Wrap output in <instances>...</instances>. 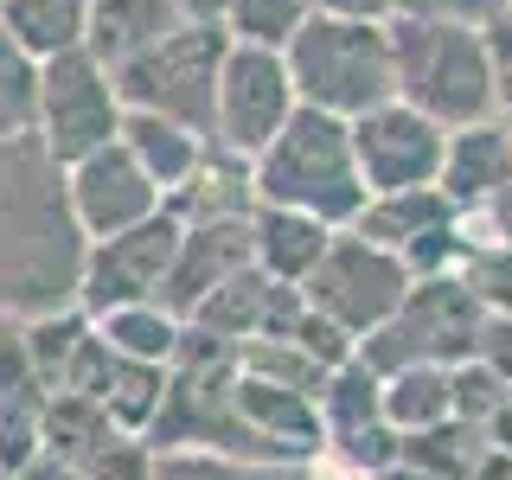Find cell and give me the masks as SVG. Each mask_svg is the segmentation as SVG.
I'll return each instance as SVG.
<instances>
[{
  "label": "cell",
  "mask_w": 512,
  "mask_h": 480,
  "mask_svg": "<svg viewBox=\"0 0 512 480\" xmlns=\"http://www.w3.org/2000/svg\"><path fill=\"white\" fill-rule=\"evenodd\" d=\"M224 58H231V26L186 20L180 32H167L154 52L128 58L116 71L122 103L128 109H154V116H173V122L199 128V135H212Z\"/></svg>",
  "instance_id": "6"
},
{
  "label": "cell",
  "mask_w": 512,
  "mask_h": 480,
  "mask_svg": "<svg viewBox=\"0 0 512 480\" xmlns=\"http://www.w3.org/2000/svg\"><path fill=\"white\" fill-rule=\"evenodd\" d=\"M506 180H512V128H506V116H487V122H468V128H448L442 192L461 205V212L487 205Z\"/></svg>",
  "instance_id": "18"
},
{
  "label": "cell",
  "mask_w": 512,
  "mask_h": 480,
  "mask_svg": "<svg viewBox=\"0 0 512 480\" xmlns=\"http://www.w3.org/2000/svg\"><path fill=\"white\" fill-rule=\"evenodd\" d=\"M506 128H512V109H506Z\"/></svg>",
  "instance_id": "49"
},
{
  "label": "cell",
  "mask_w": 512,
  "mask_h": 480,
  "mask_svg": "<svg viewBox=\"0 0 512 480\" xmlns=\"http://www.w3.org/2000/svg\"><path fill=\"white\" fill-rule=\"evenodd\" d=\"M378 480H436V474H423V468H410V461H397V468H384Z\"/></svg>",
  "instance_id": "46"
},
{
  "label": "cell",
  "mask_w": 512,
  "mask_h": 480,
  "mask_svg": "<svg viewBox=\"0 0 512 480\" xmlns=\"http://www.w3.org/2000/svg\"><path fill=\"white\" fill-rule=\"evenodd\" d=\"M506 410H512V404H506Z\"/></svg>",
  "instance_id": "51"
},
{
  "label": "cell",
  "mask_w": 512,
  "mask_h": 480,
  "mask_svg": "<svg viewBox=\"0 0 512 480\" xmlns=\"http://www.w3.org/2000/svg\"><path fill=\"white\" fill-rule=\"evenodd\" d=\"M487 301L468 276H416L404 308L384 320L378 333L359 340V359L372 372H404V365H468L487 333Z\"/></svg>",
  "instance_id": "5"
},
{
  "label": "cell",
  "mask_w": 512,
  "mask_h": 480,
  "mask_svg": "<svg viewBox=\"0 0 512 480\" xmlns=\"http://www.w3.org/2000/svg\"><path fill=\"white\" fill-rule=\"evenodd\" d=\"M96 333H103L116 352L128 359H154V365H173V352L186 340V320L167 308V301H128V308H109V314H90Z\"/></svg>",
  "instance_id": "27"
},
{
  "label": "cell",
  "mask_w": 512,
  "mask_h": 480,
  "mask_svg": "<svg viewBox=\"0 0 512 480\" xmlns=\"http://www.w3.org/2000/svg\"><path fill=\"white\" fill-rule=\"evenodd\" d=\"M474 359H487L493 372L512 378V314H500V308L487 314V333H480V352H474Z\"/></svg>",
  "instance_id": "41"
},
{
  "label": "cell",
  "mask_w": 512,
  "mask_h": 480,
  "mask_svg": "<svg viewBox=\"0 0 512 480\" xmlns=\"http://www.w3.org/2000/svg\"><path fill=\"white\" fill-rule=\"evenodd\" d=\"M237 404L256 423V436L276 442L282 461H308L320 442H327V423H320V404L308 391H288V384H269L237 365Z\"/></svg>",
  "instance_id": "19"
},
{
  "label": "cell",
  "mask_w": 512,
  "mask_h": 480,
  "mask_svg": "<svg viewBox=\"0 0 512 480\" xmlns=\"http://www.w3.org/2000/svg\"><path fill=\"white\" fill-rule=\"evenodd\" d=\"M468 480H512V455H506V448H493V455L480 461V468H474Z\"/></svg>",
  "instance_id": "45"
},
{
  "label": "cell",
  "mask_w": 512,
  "mask_h": 480,
  "mask_svg": "<svg viewBox=\"0 0 512 480\" xmlns=\"http://www.w3.org/2000/svg\"><path fill=\"white\" fill-rule=\"evenodd\" d=\"M186 20H205V26H224V13H231V0H180Z\"/></svg>",
  "instance_id": "44"
},
{
  "label": "cell",
  "mask_w": 512,
  "mask_h": 480,
  "mask_svg": "<svg viewBox=\"0 0 512 480\" xmlns=\"http://www.w3.org/2000/svg\"><path fill=\"white\" fill-rule=\"evenodd\" d=\"M461 276L480 288V301H487V308L512 314V244H474Z\"/></svg>",
  "instance_id": "38"
},
{
  "label": "cell",
  "mask_w": 512,
  "mask_h": 480,
  "mask_svg": "<svg viewBox=\"0 0 512 480\" xmlns=\"http://www.w3.org/2000/svg\"><path fill=\"white\" fill-rule=\"evenodd\" d=\"M64 192H71V218H77L84 237H116L128 224L167 212V192H160V180L128 154V141H109V148L71 160V167H64Z\"/></svg>",
  "instance_id": "12"
},
{
  "label": "cell",
  "mask_w": 512,
  "mask_h": 480,
  "mask_svg": "<svg viewBox=\"0 0 512 480\" xmlns=\"http://www.w3.org/2000/svg\"><path fill=\"white\" fill-rule=\"evenodd\" d=\"M493 448H500V442H493V429L468 423V416H448V423L410 429V436H404V461H410V468H423V474H436V480H468Z\"/></svg>",
  "instance_id": "25"
},
{
  "label": "cell",
  "mask_w": 512,
  "mask_h": 480,
  "mask_svg": "<svg viewBox=\"0 0 512 480\" xmlns=\"http://www.w3.org/2000/svg\"><path fill=\"white\" fill-rule=\"evenodd\" d=\"M84 244L64 167L45 154V141H0V314L32 320L45 308H71Z\"/></svg>",
  "instance_id": "1"
},
{
  "label": "cell",
  "mask_w": 512,
  "mask_h": 480,
  "mask_svg": "<svg viewBox=\"0 0 512 480\" xmlns=\"http://www.w3.org/2000/svg\"><path fill=\"white\" fill-rule=\"evenodd\" d=\"M154 480H288L282 461H244V455H218V448H167Z\"/></svg>",
  "instance_id": "34"
},
{
  "label": "cell",
  "mask_w": 512,
  "mask_h": 480,
  "mask_svg": "<svg viewBox=\"0 0 512 480\" xmlns=\"http://www.w3.org/2000/svg\"><path fill=\"white\" fill-rule=\"evenodd\" d=\"M359 141V167L372 192H397V186H442V154H448V128L436 116H423L416 103L391 96V103L365 109L352 122Z\"/></svg>",
  "instance_id": "11"
},
{
  "label": "cell",
  "mask_w": 512,
  "mask_h": 480,
  "mask_svg": "<svg viewBox=\"0 0 512 480\" xmlns=\"http://www.w3.org/2000/svg\"><path fill=\"white\" fill-rule=\"evenodd\" d=\"M0 480H20V474H7V468H0Z\"/></svg>",
  "instance_id": "48"
},
{
  "label": "cell",
  "mask_w": 512,
  "mask_h": 480,
  "mask_svg": "<svg viewBox=\"0 0 512 480\" xmlns=\"http://www.w3.org/2000/svg\"><path fill=\"white\" fill-rule=\"evenodd\" d=\"M237 365L256 372V378H269V384H288V391H308V397H320V384L333 372V365L314 359L301 340H244L237 346Z\"/></svg>",
  "instance_id": "32"
},
{
  "label": "cell",
  "mask_w": 512,
  "mask_h": 480,
  "mask_svg": "<svg viewBox=\"0 0 512 480\" xmlns=\"http://www.w3.org/2000/svg\"><path fill=\"white\" fill-rule=\"evenodd\" d=\"M487 32V58H493V90H500V116L512 109V7L500 13V20L480 26Z\"/></svg>",
  "instance_id": "40"
},
{
  "label": "cell",
  "mask_w": 512,
  "mask_h": 480,
  "mask_svg": "<svg viewBox=\"0 0 512 480\" xmlns=\"http://www.w3.org/2000/svg\"><path fill=\"white\" fill-rule=\"evenodd\" d=\"M154 468H160L154 442L128 429V436H116L96 461H84V480H154Z\"/></svg>",
  "instance_id": "37"
},
{
  "label": "cell",
  "mask_w": 512,
  "mask_h": 480,
  "mask_svg": "<svg viewBox=\"0 0 512 480\" xmlns=\"http://www.w3.org/2000/svg\"><path fill=\"white\" fill-rule=\"evenodd\" d=\"M116 436H128V429L96 404V397L52 391V404H45V448H52V455H64L71 468H84V461H96Z\"/></svg>",
  "instance_id": "26"
},
{
  "label": "cell",
  "mask_w": 512,
  "mask_h": 480,
  "mask_svg": "<svg viewBox=\"0 0 512 480\" xmlns=\"http://www.w3.org/2000/svg\"><path fill=\"white\" fill-rule=\"evenodd\" d=\"M384 416L397 429H429L455 416V365H404L384 378Z\"/></svg>",
  "instance_id": "28"
},
{
  "label": "cell",
  "mask_w": 512,
  "mask_h": 480,
  "mask_svg": "<svg viewBox=\"0 0 512 480\" xmlns=\"http://www.w3.org/2000/svg\"><path fill=\"white\" fill-rule=\"evenodd\" d=\"M455 218H461V205L448 199L442 186H397V192H372L365 212L352 218V231H365L372 244L404 256L410 244H423L429 231H442V224H455Z\"/></svg>",
  "instance_id": "22"
},
{
  "label": "cell",
  "mask_w": 512,
  "mask_h": 480,
  "mask_svg": "<svg viewBox=\"0 0 512 480\" xmlns=\"http://www.w3.org/2000/svg\"><path fill=\"white\" fill-rule=\"evenodd\" d=\"M20 480H84V468H71L64 455H52V448H45L39 461H26V468H20Z\"/></svg>",
  "instance_id": "43"
},
{
  "label": "cell",
  "mask_w": 512,
  "mask_h": 480,
  "mask_svg": "<svg viewBox=\"0 0 512 480\" xmlns=\"http://www.w3.org/2000/svg\"><path fill=\"white\" fill-rule=\"evenodd\" d=\"M180 26H186L180 0H90V39L84 45L109 71H122L128 58L154 52V45Z\"/></svg>",
  "instance_id": "20"
},
{
  "label": "cell",
  "mask_w": 512,
  "mask_h": 480,
  "mask_svg": "<svg viewBox=\"0 0 512 480\" xmlns=\"http://www.w3.org/2000/svg\"><path fill=\"white\" fill-rule=\"evenodd\" d=\"M250 237H256V263L276 282H308L314 263L333 244V224L314 212H295V205H256Z\"/></svg>",
  "instance_id": "21"
},
{
  "label": "cell",
  "mask_w": 512,
  "mask_h": 480,
  "mask_svg": "<svg viewBox=\"0 0 512 480\" xmlns=\"http://www.w3.org/2000/svg\"><path fill=\"white\" fill-rule=\"evenodd\" d=\"M0 26L45 64L90 39V0H0Z\"/></svg>",
  "instance_id": "24"
},
{
  "label": "cell",
  "mask_w": 512,
  "mask_h": 480,
  "mask_svg": "<svg viewBox=\"0 0 512 480\" xmlns=\"http://www.w3.org/2000/svg\"><path fill=\"white\" fill-rule=\"evenodd\" d=\"M301 314H308L301 282H276L263 263H250V269H237L231 282H218L186 320L205 327V333H218V340L244 346V340H288V333L301 327Z\"/></svg>",
  "instance_id": "13"
},
{
  "label": "cell",
  "mask_w": 512,
  "mask_h": 480,
  "mask_svg": "<svg viewBox=\"0 0 512 480\" xmlns=\"http://www.w3.org/2000/svg\"><path fill=\"white\" fill-rule=\"evenodd\" d=\"M506 404H512V378H506V372H493L487 359L455 365V416H468V423L493 429V423L506 416Z\"/></svg>",
  "instance_id": "35"
},
{
  "label": "cell",
  "mask_w": 512,
  "mask_h": 480,
  "mask_svg": "<svg viewBox=\"0 0 512 480\" xmlns=\"http://www.w3.org/2000/svg\"><path fill=\"white\" fill-rule=\"evenodd\" d=\"M39 77H45V64L0 26V141L39 135Z\"/></svg>",
  "instance_id": "30"
},
{
  "label": "cell",
  "mask_w": 512,
  "mask_h": 480,
  "mask_svg": "<svg viewBox=\"0 0 512 480\" xmlns=\"http://www.w3.org/2000/svg\"><path fill=\"white\" fill-rule=\"evenodd\" d=\"M359 480H365V474H359Z\"/></svg>",
  "instance_id": "52"
},
{
  "label": "cell",
  "mask_w": 512,
  "mask_h": 480,
  "mask_svg": "<svg viewBox=\"0 0 512 480\" xmlns=\"http://www.w3.org/2000/svg\"><path fill=\"white\" fill-rule=\"evenodd\" d=\"M314 13H340V20H391V0H314Z\"/></svg>",
  "instance_id": "42"
},
{
  "label": "cell",
  "mask_w": 512,
  "mask_h": 480,
  "mask_svg": "<svg viewBox=\"0 0 512 480\" xmlns=\"http://www.w3.org/2000/svg\"><path fill=\"white\" fill-rule=\"evenodd\" d=\"M45 404H52V384L26 352V320L7 314L0 320V468L7 474L45 455Z\"/></svg>",
  "instance_id": "15"
},
{
  "label": "cell",
  "mask_w": 512,
  "mask_h": 480,
  "mask_svg": "<svg viewBox=\"0 0 512 480\" xmlns=\"http://www.w3.org/2000/svg\"><path fill=\"white\" fill-rule=\"evenodd\" d=\"M397 45V96L416 103L442 128H468L500 116V90H493V58L487 32L455 26V20H391Z\"/></svg>",
  "instance_id": "4"
},
{
  "label": "cell",
  "mask_w": 512,
  "mask_h": 480,
  "mask_svg": "<svg viewBox=\"0 0 512 480\" xmlns=\"http://www.w3.org/2000/svg\"><path fill=\"white\" fill-rule=\"evenodd\" d=\"M308 13H314V0H231L224 26H231V39H244V45L288 52V39L308 26Z\"/></svg>",
  "instance_id": "33"
},
{
  "label": "cell",
  "mask_w": 512,
  "mask_h": 480,
  "mask_svg": "<svg viewBox=\"0 0 512 480\" xmlns=\"http://www.w3.org/2000/svg\"><path fill=\"white\" fill-rule=\"evenodd\" d=\"M320 423H327V436H346V429H365V423H384V372L352 352L346 365H333L327 384H320Z\"/></svg>",
  "instance_id": "29"
},
{
  "label": "cell",
  "mask_w": 512,
  "mask_h": 480,
  "mask_svg": "<svg viewBox=\"0 0 512 480\" xmlns=\"http://www.w3.org/2000/svg\"><path fill=\"white\" fill-rule=\"evenodd\" d=\"M327 448L346 461V468H359V474H384V468H397L404 461V429L384 416V423H365V429H346V436H327Z\"/></svg>",
  "instance_id": "36"
},
{
  "label": "cell",
  "mask_w": 512,
  "mask_h": 480,
  "mask_svg": "<svg viewBox=\"0 0 512 480\" xmlns=\"http://www.w3.org/2000/svg\"><path fill=\"white\" fill-rule=\"evenodd\" d=\"M180 231L186 224L173 212H154L116 237H90L84 269H77V308L109 314V308H128V301H160L173 250H180Z\"/></svg>",
  "instance_id": "9"
},
{
  "label": "cell",
  "mask_w": 512,
  "mask_h": 480,
  "mask_svg": "<svg viewBox=\"0 0 512 480\" xmlns=\"http://www.w3.org/2000/svg\"><path fill=\"white\" fill-rule=\"evenodd\" d=\"M288 71H295L301 103L333 109L359 122L365 109L397 96V45L391 20H340V13H308V26L288 39Z\"/></svg>",
  "instance_id": "3"
},
{
  "label": "cell",
  "mask_w": 512,
  "mask_h": 480,
  "mask_svg": "<svg viewBox=\"0 0 512 480\" xmlns=\"http://www.w3.org/2000/svg\"><path fill=\"white\" fill-rule=\"evenodd\" d=\"M122 122H128V103H122V84L90 45L77 52H58L45 58V77H39V141L58 167L84 160L109 141H122Z\"/></svg>",
  "instance_id": "7"
},
{
  "label": "cell",
  "mask_w": 512,
  "mask_h": 480,
  "mask_svg": "<svg viewBox=\"0 0 512 480\" xmlns=\"http://www.w3.org/2000/svg\"><path fill=\"white\" fill-rule=\"evenodd\" d=\"M90 327L96 320L77 308H45V314H32L26 320V352H32V365H39V378L52 384V391H64V378H71V365H77V346L90 340Z\"/></svg>",
  "instance_id": "31"
},
{
  "label": "cell",
  "mask_w": 512,
  "mask_h": 480,
  "mask_svg": "<svg viewBox=\"0 0 512 480\" xmlns=\"http://www.w3.org/2000/svg\"><path fill=\"white\" fill-rule=\"evenodd\" d=\"M295 109H301V90H295V71H288V52L231 39V58H224V77H218L212 141H224V148L256 160L288 128Z\"/></svg>",
  "instance_id": "10"
},
{
  "label": "cell",
  "mask_w": 512,
  "mask_h": 480,
  "mask_svg": "<svg viewBox=\"0 0 512 480\" xmlns=\"http://www.w3.org/2000/svg\"><path fill=\"white\" fill-rule=\"evenodd\" d=\"M256 192H263V205H295V212H314L333 231H346L372 199L352 122L333 116V109L301 103L282 135L256 154Z\"/></svg>",
  "instance_id": "2"
},
{
  "label": "cell",
  "mask_w": 512,
  "mask_h": 480,
  "mask_svg": "<svg viewBox=\"0 0 512 480\" xmlns=\"http://www.w3.org/2000/svg\"><path fill=\"white\" fill-rule=\"evenodd\" d=\"M263 192H256V160L212 141L199 160V173L167 199V212L180 224H224V218H256Z\"/></svg>",
  "instance_id": "17"
},
{
  "label": "cell",
  "mask_w": 512,
  "mask_h": 480,
  "mask_svg": "<svg viewBox=\"0 0 512 480\" xmlns=\"http://www.w3.org/2000/svg\"><path fill=\"white\" fill-rule=\"evenodd\" d=\"M256 263V237H250V218H224V224H186L180 231V250H173V269H167V301L173 314H192L218 282H231L237 269Z\"/></svg>",
  "instance_id": "16"
},
{
  "label": "cell",
  "mask_w": 512,
  "mask_h": 480,
  "mask_svg": "<svg viewBox=\"0 0 512 480\" xmlns=\"http://www.w3.org/2000/svg\"><path fill=\"white\" fill-rule=\"evenodd\" d=\"M122 141H128V154H135L141 167L160 180L167 199L192 180V173H199L205 148H212V135H199V128H186V122H173V116H154V109H128Z\"/></svg>",
  "instance_id": "23"
},
{
  "label": "cell",
  "mask_w": 512,
  "mask_h": 480,
  "mask_svg": "<svg viewBox=\"0 0 512 480\" xmlns=\"http://www.w3.org/2000/svg\"><path fill=\"white\" fill-rule=\"evenodd\" d=\"M512 0H391V20H455V26H487Z\"/></svg>",
  "instance_id": "39"
},
{
  "label": "cell",
  "mask_w": 512,
  "mask_h": 480,
  "mask_svg": "<svg viewBox=\"0 0 512 480\" xmlns=\"http://www.w3.org/2000/svg\"><path fill=\"white\" fill-rule=\"evenodd\" d=\"M0 320H7V314H0Z\"/></svg>",
  "instance_id": "50"
},
{
  "label": "cell",
  "mask_w": 512,
  "mask_h": 480,
  "mask_svg": "<svg viewBox=\"0 0 512 480\" xmlns=\"http://www.w3.org/2000/svg\"><path fill=\"white\" fill-rule=\"evenodd\" d=\"M64 391H84L96 397L109 416H116L122 429H148L154 423V410H160V397H167V365H154V359H128V352H116L103 340V333L90 327V340L77 346V365H71V378H64Z\"/></svg>",
  "instance_id": "14"
},
{
  "label": "cell",
  "mask_w": 512,
  "mask_h": 480,
  "mask_svg": "<svg viewBox=\"0 0 512 480\" xmlns=\"http://www.w3.org/2000/svg\"><path fill=\"white\" fill-rule=\"evenodd\" d=\"M410 288H416V269L404 263V256L372 244L365 231L346 224V231H333L327 256H320L314 276L301 282V295H308L333 327H346L352 340H365V333H378L384 320L404 308Z\"/></svg>",
  "instance_id": "8"
},
{
  "label": "cell",
  "mask_w": 512,
  "mask_h": 480,
  "mask_svg": "<svg viewBox=\"0 0 512 480\" xmlns=\"http://www.w3.org/2000/svg\"><path fill=\"white\" fill-rule=\"evenodd\" d=\"M493 442H500V448H506V455H512V410L500 416V423H493Z\"/></svg>",
  "instance_id": "47"
}]
</instances>
